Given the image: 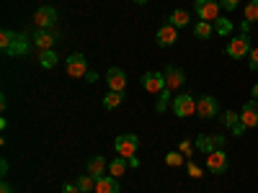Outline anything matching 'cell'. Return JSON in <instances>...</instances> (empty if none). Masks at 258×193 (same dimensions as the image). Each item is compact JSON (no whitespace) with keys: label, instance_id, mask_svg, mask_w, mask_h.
<instances>
[{"label":"cell","instance_id":"cell-1","mask_svg":"<svg viewBox=\"0 0 258 193\" xmlns=\"http://www.w3.org/2000/svg\"><path fill=\"white\" fill-rule=\"evenodd\" d=\"M250 49H253V44H250V34H238V36H232V39L227 41L225 54H227L230 59H243V57L248 59Z\"/></svg>","mask_w":258,"mask_h":193},{"label":"cell","instance_id":"cell-2","mask_svg":"<svg viewBox=\"0 0 258 193\" xmlns=\"http://www.w3.org/2000/svg\"><path fill=\"white\" fill-rule=\"evenodd\" d=\"M114 149H116L119 157L132 160V157H137V152H140V137H137V134H119V137L114 139Z\"/></svg>","mask_w":258,"mask_h":193},{"label":"cell","instance_id":"cell-3","mask_svg":"<svg viewBox=\"0 0 258 193\" xmlns=\"http://www.w3.org/2000/svg\"><path fill=\"white\" fill-rule=\"evenodd\" d=\"M170 109H173V114L178 119H188L197 114V98H194L191 93H178L173 98V103H170Z\"/></svg>","mask_w":258,"mask_h":193},{"label":"cell","instance_id":"cell-4","mask_svg":"<svg viewBox=\"0 0 258 193\" xmlns=\"http://www.w3.org/2000/svg\"><path fill=\"white\" fill-rule=\"evenodd\" d=\"M194 11H197L199 21H209V24H214V21L220 18L222 6H220V0H197V3H194Z\"/></svg>","mask_w":258,"mask_h":193},{"label":"cell","instance_id":"cell-5","mask_svg":"<svg viewBox=\"0 0 258 193\" xmlns=\"http://www.w3.org/2000/svg\"><path fill=\"white\" fill-rule=\"evenodd\" d=\"M59 41V34L54 29H36V34L31 36V44L36 52H44V49H54V44Z\"/></svg>","mask_w":258,"mask_h":193},{"label":"cell","instance_id":"cell-6","mask_svg":"<svg viewBox=\"0 0 258 193\" xmlns=\"http://www.w3.org/2000/svg\"><path fill=\"white\" fill-rule=\"evenodd\" d=\"M64 70H68L70 77H85L88 75V59H85V54L75 52L64 59Z\"/></svg>","mask_w":258,"mask_h":193},{"label":"cell","instance_id":"cell-7","mask_svg":"<svg viewBox=\"0 0 258 193\" xmlns=\"http://www.w3.org/2000/svg\"><path fill=\"white\" fill-rule=\"evenodd\" d=\"M197 116L199 119H217L220 116V103L214 95H202L197 98Z\"/></svg>","mask_w":258,"mask_h":193},{"label":"cell","instance_id":"cell-8","mask_svg":"<svg viewBox=\"0 0 258 193\" xmlns=\"http://www.w3.org/2000/svg\"><path fill=\"white\" fill-rule=\"evenodd\" d=\"M227 167H230V160L225 155V149H214V152L207 155V170L212 175H222L227 173Z\"/></svg>","mask_w":258,"mask_h":193},{"label":"cell","instance_id":"cell-9","mask_svg":"<svg viewBox=\"0 0 258 193\" xmlns=\"http://www.w3.org/2000/svg\"><path fill=\"white\" fill-rule=\"evenodd\" d=\"M142 88H145L150 95H160V93L168 88V85H165V75H163V72H153V70L145 72V75H142Z\"/></svg>","mask_w":258,"mask_h":193},{"label":"cell","instance_id":"cell-10","mask_svg":"<svg viewBox=\"0 0 258 193\" xmlns=\"http://www.w3.org/2000/svg\"><path fill=\"white\" fill-rule=\"evenodd\" d=\"M34 26L36 29H54L57 26V8L52 6H41L34 13Z\"/></svg>","mask_w":258,"mask_h":193},{"label":"cell","instance_id":"cell-11","mask_svg":"<svg viewBox=\"0 0 258 193\" xmlns=\"http://www.w3.org/2000/svg\"><path fill=\"white\" fill-rule=\"evenodd\" d=\"M31 49H34V44H31V36L16 34V39L11 41V47H8L3 54H6V57H26Z\"/></svg>","mask_w":258,"mask_h":193},{"label":"cell","instance_id":"cell-12","mask_svg":"<svg viewBox=\"0 0 258 193\" xmlns=\"http://www.w3.org/2000/svg\"><path fill=\"white\" fill-rule=\"evenodd\" d=\"M163 75H165V85H168V90H170V93H181L183 82H186L183 70H181V67H176V64H168Z\"/></svg>","mask_w":258,"mask_h":193},{"label":"cell","instance_id":"cell-13","mask_svg":"<svg viewBox=\"0 0 258 193\" xmlns=\"http://www.w3.org/2000/svg\"><path fill=\"white\" fill-rule=\"evenodd\" d=\"M178 41V29L176 26H170V24H163L155 34V44L158 47H173Z\"/></svg>","mask_w":258,"mask_h":193},{"label":"cell","instance_id":"cell-14","mask_svg":"<svg viewBox=\"0 0 258 193\" xmlns=\"http://www.w3.org/2000/svg\"><path fill=\"white\" fill-rule=\"evenodd\" d=\"M240 121H243V126L245 129H255L258 126V101H248V103H243V111H240Z\"/></svg>","mask_w":258,"mask_h":193},{"label":"cell","instance_id":"cell-15","mask_svg":"<svg viewBox=\"0 0 258 193\" xmlns=\"http://www.w3.org/2000/svg\"><path fill=\"white\" fill-rule=\"evenodd\" d=\"M106 82H109V90L124 93V88H126V72L121 67H111L109 72H106Z\"/></svg>","mask_w":258,"mask_h":193},{"label":"cell","instance_id":"cell-16","mask_svg":"<svg viewBox=\"0 0 258 193\" xmlns=\"http://www.w3.org/2000/svg\"><path fill=\"white\" fill-rule=\"evenodd\" d=\"M85 173L98 180V178H103L106 173H109V162H106L101 155H98V157H91L88 162H85Z\"/></svg>","mask_w":258,"mask_h":193},{"label":"cell","instance_id":"cell-17","mask_svg":"<svg viewBox=\"0 0 258 193\" xmlns=\"http://www.w3.org/2000/svg\"><path fill=\"white\" fill-rule=\"evenodd\" d=\"M119 190H121L119 178H114V175H103L96 180V193H119Z\"/></svg>","mask_w":258,"mask_h":193},{"label":"cell","instance_id":"cell-18","mask_svg":"<svg viewBox=\"0 0 258 193\" xmlns=\"http://www.w3.org/2000/svg\"><path fill=\"white\" fill-rule=\"evenodd\" d=\"M168 24H170V26H176V29H183V26L191 24V13L183 11V8H176L173 13L168 16Z\"/></svg>","mask_w":258,"mask_h":193},{"label":"cell","instance_id":"cell-19","mask_svg":"<svg viewBox=\"0 0 258 193\" xmlns=\"http://www.w3.org/2000/svg\"><path fill=\"white\" fill-rule=\"evenodd\" d=\"M194 147H197L199 152H204V155L214 152V149H220V147H217V142H214V134H212V137H207V134H199V137H197V142H194Z\"/></svg>","mask_w":258,"mask_h":193},{"label":"cell","instance_id":"cell-20","mask_svg":"<svg viewBox=\"0 0 258 193\" xmlns=\"http://www.w3.org/2000/svg\"><path fill=\"white\" fill-rule=\"evenodd\" d=\"M103 109L106 111H114V109H119V106L124 103V93H119V90H109V93H106L103 95Z\"/></svg>","mask_w":258,"mask_h":193},{"label":"cell","instance_id":"cell-21","mask_svg":"<svg viewBox=\"0 0 258 193\" xmlns=\"http://www.w3.org/2000/svg\"><path fill=\"white\" fill-rule=\"evenodd\" d=\"M212 34H214V24H209V21H197V26H194V36L207 41V39H212Z\"/></svg>","mask_w":258,"mask_h":193},{"label":"cell","instance_id":"cell-22","mask_svg":"<svg viewBox=\"0 0 258 193\" xmlns=\"http://www.w3.org/2000/svg\"><path fill=\"white\" fill-rule=\"evenodd\" d=\"M126 167H129V160H126V157H116V160L109 162V175L121 178V175L126 173Z\"/></svg>","mask_w":258,"mask_h":193},{"label":"cell","instance_id":"cell-23","mask_svg":"<svg viewBox=\"0 0 258 193\" xmlns=\"http://www.w3.org/2000/svg\"><path fill=\"white\" fill-rule=\"evenodd\" d=\"M39 64L44 70H52L54 64H57V52L54 49H44V52H39Z\"/></svg>","mask_w":258,"mask_h":193},{"label":"cell","instance_id":"cell-24","mask_svg":"<svg viewBox=\"0 0 258 193\" xmlns=\"http://www.w3.org/2000/svg\"><path fill=\"white\" fill-rule=\"evenodd\" d=\"M78 188H80V193H96V178H91L88 173L80 175L78 178Z\"/></svg>","mask_w":258,"mask_h":193},{"label":"cell","instance_id":"cell-25","mask_svg":"<svg viewBox=\"0 0 258 193\" xmlns=\"http://www.w3.org/2000/svg\"><path fill=\"white\" fill-rule=\"evenodd\" d=\"M243 16H245L243 21H248V24H258V0H248Z\"/></svg>","mask_w":258,"mask_h":193},{"label":"cell","instance_id":"cell-26","mask_svg":"<svg viewBox=\"0 0 258 193\" xmlns=\"http://www.w3.org/2000/svg\"><path fill=\"white\" fill-rule=\"evenodd\" d=\"M186 162H188V160L178 152V149H176V152H168V155H165V165H168V167H181V165H186Z\"/></svg>","mask_w":258,"mask_h":193},{"label":"cell","instance_id":"cell-27","mask_svg":"<svg viewBox=\"0 0 258 193\" xmlns=\"http://www.w3.org/2000/svg\"><path fill=\"white\" fill-rule=\"evenodd\" d=\"M214 31H217L220 36H227V34L232 31V24H230V21H227L225 16H220L217 21H214Z\"/></svg>","mask_w":258,"mask_h":193},{"label":"cell","instance_id":"cell-28","mask_svg":"<svg viewBox=\"0 0 258 193\" xmlns=\"http://www.w3.org/2000/svg\"><path fill=\"white\" fill-rule=\"evenodd\" d=\"M170 95H173V93H170L168 88L160 93V98H158V103H155V111H158V114H163V111L168 109V103H173V98H170Z\"/></svg>","mask_w":258,"mask_h":193},{"label":"cell","instance_id":"cell-29","mask_svg":"<svg viewBox=\"0 0 258 193\" xmlns=\"http://www.w3.org/2000/svg\"><path fill=\"white\" fill-rule=\"evenodd\" d=\"M13 39H16V31H11V29H3V31H0V52H6V49L11 47Z\"/></svg>","mask_w":258,"mask_h":193},{"label":"cell","instance_id":"cell-30","mask_svg":"<svg viewBox=\"0 0 258 193\" xmlns=\"http://www.w3.org/2000/svg\"><path fill=\"white\" fill-rule=\"evenodd\" d=\"M238 121H240V114H235V111H225V114H222V124L230 126V129L238 124Z\"/></svg>","mask_w":258,"mask_h":193},{"label":"cell","instance_id":"cell-31","mask_svg":"<svg viewBox=\"0 0 258 193\" xmlns=\"http://www.w3.org/2000/svg\"><path fill=\"white\" fill-rule=\"evenodd\" d=\"M248 70L250 72H258V47H253L250 54H248Z\"/></svg>","mask_w":258,"mask_h":193},{"label":"cell","instance_id":"cell-32","mask_svg":"<svg viewBox=\"0 0 258 193\" xmlns=\"http://www.w3.org/2000/svg\"><path fill=\"white\" fill-rule=\"evenodd\" d=\"M194 149H197V147H194L191 142H181V147H178V152L186 157V160H191L194 157Z\"/></svg>","mask_w":258,"mask_h":193},{"label":"cell","instance_id":"cell-33","mask_svg":"<svg viewBox=\"0 0 258 193\" xmlns=\"http://www.w3.org/2000/svg\"><path fill=\"white\" fill-rule=\"evenodd\" d=\"M243 3V0H220V6H222V11H227V13H232V11H238V6Z\"/></svg>","mask_w":258,"mask_h":193},{"label":"cell","instance_id":"cell-34","mask_svg":"<svg viewBox=\"0 0 258 193\" xmlns=\"http://www.w3.org/2000/svg\"><path fill=\"white\" fill-rule=\"evenodd\" d=\"M186 170H188V175H191V178H202V167H199L197 162H194V160H188V162H186Z\"/></svg>","mask_w":258,"mask_h":193},{"label":"cell","instance_id":"cell-35","mask_svg":"<svg viewBox=\"0 0 258 193\" xmlns=\"http://www.w3.org/2000/svg\"><path fill=\"white\" fill-rule=\"evenodd\" d=\"M62 193H80V188H78V183H64Z\"/></svg>","mask_w":258,"mask_h":193},{"label":"cell","instance_id":"cell-36","mask_svg":"<svg viewBox=\"0 0 258 193\" xmlns=\"http://www.w3.org/2000/svg\"><path fill=\"white\" fill-rule=\"evenodd\" d=\"M243 132H245V126H243V121H238V124L232 126V134H235V137H240Z\"/></svg>","mask_w":258,"mask_h":193},{"label":"cell","instance_id":"cell-37","mask_svg":"<svg viewBox=\"0 0 258 193\" xmlns=\"http://www.w3.org/2000/svg\"><path fill=\"white\" fill-rule=\"evenodd\" d=\"M0 193H13V188H11V183H8V180L0 183Z\"/></svg>","mask_w":258,"mask_h":193},{"label":"cell","instance_id":"cell-38","mask_svg":"<svg viewBox=\"0 0 258 193\" xmlns=\"http://www.w3.org/2000/svg\"><path fill=\"white\" fill-rule=\"evenodd\" d=\"M0 175H3V178L8 175V160H3V162H0Z\"/></svg>","mask_w":258,"mask_h":193},{"label":"cell","instance_id":"cell-39","mask_svg":"<svg viewBox=\"0 0 258 193\" xmlns=\"http://www.w3.org/2000/svg\"><path fill=\"white\" fill-rule=\"evenodd\" d=\"M85 80H88V82H96V80H98V75H96V72H91V70H88V75H85Z\"/></svg>","mask_w":258,"mask_h":193},{"label":"cell","instance_id":"cell-40","mask_svg":"<svg viewBox=\"0 0 258 193\" xmlns=\"http://www.w3.org/2000/svg\"><path fill=\"white\" fill-rule=\"evenodd\" d=\"M250 98H253V101H258V82L250 88Z\"/></svg>","mask_w":258,"mask_h":193},{"label":"cell","instance_id":"cell-41","mask_svg":"<svg viewBox=\"0 0 258 193\" xmlns=\"http://www.w3.org/2000/svg\"><path fill=\"white\" fill-rule=\"evenodd\" d=\"M132 3H137V6H145V3H150V0H132Z\"/></svg>","mask_w":258,"mask_h":193}]
</instances>
